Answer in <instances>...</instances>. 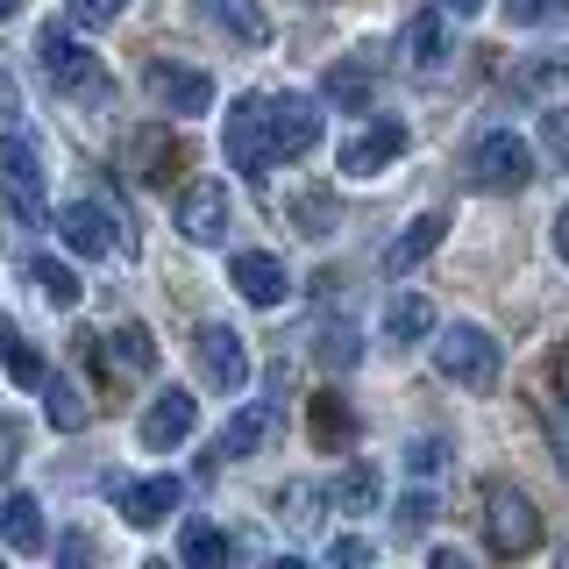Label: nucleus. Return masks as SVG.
<instances>
[{
	"instance_id": "f257e3e1",
	"label": "nucleus",
	"mask_w": 569,
	"mask_h": 569,
	"mask_svg": "<svg viewBox=\"0 0 569 569\" xmlns=\"http://www.w3.org/2000/svg\"><path fill=\"white\" fill-rule=\"evenodd\" d=\"M36 58H43V79L58 86V93H71V100H107L100 58H93V50H86L64 22H50L43 36H36Z\"/></svg>"
},
{
	"instance_id": "f03ea898",
	"label": "nucleus",
	"mask_w": 569,
	"mask_h": 569,
	"mask_svg": "<svg viewBox=\"0 0 569 569\" xmlns=\"http://www.w3.org/2000/svg\"><path fill=\"white\" fill-rule=\"evenodd\" d=\"M485 548L506 556V562L541 548V512H533V498L520 485H491L485 491Z\"/></svg>"
},
{
	"instance_id": "7ed1b4c3",
	"label": "nucleus",
	"mask_w": 569,
	"mask_h": 569,
	"mask_svg": "<svg viewBox=\"0 0 569 569\" xmlns=\"http://www.w3.org/2000/svg\"><path fill=\"white\" fill-rule=\"evenodd\" d=\"M435 363H441V378L462 385V391H491V385H498V342H491V328H477V320L441 328Z\"/></svg>"
},
{
	"instance_id": "20e7f679",
	"label": "nucleus",
	"mask_w": 569,
	"mask_h": 569,
	"mask_svg": "<svg viewBox=\"0 0 569 569\" xmlns=\"http://www.w3.org/2000/svg\"><path fill=\"white\" fill-rule=\"evenodd\" d=\"M228 164H236L249 186H263L278 164V150H271V121H263V93H242L236 107H228Z\"/></svg>"
},
{
	"instance_id": "39448f33",
	"label": "nucleus",
	"mask_w": 569,
	"mask_h": 569,
	"mask_svg": "<svg viewBox=\"0 0 569 569\" xmlns=\"http://www.w3.org/2000/svg\"><path fill=\"white\" fill-rule=\"evenodd\" d=\"M0 192H8L14 221L43 228L50 221V192H43V164H36V150L22 136H0Z\"/></svg>"
},
{
	"instance_id": "423d86ee",
	"label": "nucleus",
	"mask_w": 569,
	"mask_h": 569,
	"mask_svg": "<svg viewBox=\"0 0 569 569\" xmlns=\"http://www.w3.org/2000/svg\"><path fill=\"white\" fill-rule=\"evenodd\" d=\"M406 157V121H391V114H370V121H356V129L342 136V178H378L391 171Z\"/></svg>"
},
{
	"instance_id": "0eeeda50",
	"label": "nucleus",
	"mask_w": 569,
	"mask_h": 569,
	"mask_svg": "<svg viewBox=\"0 0 569 569\" xmlns=\"http://www.w3.org/2000/svg\"><path fill=\"white\" fill-rule=\"evenodd\" d=\"M470 178L485 192H527V178H533V150L512 129H491L485 142L470 150Z\"/></svg>"
},
{
	"instance_id": "6e6552de",
	"label": "nucleus",
	"mask_w": 569,
	"mask_h": 569,
	"mask_svg": "<svg viewBox=\"0 0 569 569\" xmlns=\"http://www.w3.org/2000/svg\"><path fill=\"white\" fill-rule=\"evenodd\" d=\"M192 363H200V378L213 391H242L249 385V342L228 328V320H207V328L192 335Z\"/></svg>"
},
{
	"instance_id": "1a4fd4ad",
	"label": "nucleus",
	"mask_w": 569,
	"mask_h": 569,
	"mask_svg": "<svg viewBox=\"0 0 569 569\" xmlns=\"http://www.w3.org/2000/svg\"><path fill=\"white\" fill-rule=\"evenodd\" d=\"M178 236H186L192 249L228 242V186L221 178H192V186L178 192Z\"/></svg>"
},
{
	"instance_id": "9d476101",
	"label": "nucleus",
	"mask_w": 569,
	"mask_h": 569,
	"mask_svg": "<svg viewBox=\"0 0 569 569\" xmlns=\"http://www.w3.org/2000/svg\"><path fill=\"white\" fill-rule=\"evenodd\" d=\"M58 236H64L71 257H114V249H129V228H121L107 207H93V200H71L58 213Z\"/></svg>"
},
{
	"instance_id": "9b49d317",
	"label": "nucleus",
	"mask_w": 569,
	"mask_h": 569,
	"mask_svg": "<svg viewBox=\"0 0 569 569\" xmlns=\"http://www.w3.org/2000/svg\"><path fill=\"white\" fill-rule=\"evenodd\" d=\"M263 121H271V150L278 157H307L320 142V100H307V93L263 100Z\"/></svg>"
},
{
	"instance_id": "f8f14e48",
	"label": "nucleus",
	"mask_w": 569,
	"mask_h": 569,
	"mask_svg": "<svg viewBox=\"0 0 569 569\" xmlns=\"http://www.w3.org/2000/svg\"><path fill=\"white\" fill-rule=\"evenodd\" d=\"M186 164H192V157H186V136H171L164 121H150V129L129 136V171L142 178V186H171Z\"/></svg>"
},
{
	"instance_id": "ddd939ff",
	"label": "nucleus",
	"mask_w": 569,
	"mask_h": 569,
	"mask_svg": "<svg viewBox=\"0 0 569 569\" xmlns=\"http://www.w3.org/2000/svg\"><path fill=\"white\" fill-rule=\"evenodd\" d=\"M192 427H200V399L171 385V391H157V399H150V413H142L136 435H142V449H178Z\"/></svg>"
},
{
	"instance_id": "4468645a",
	"label": "nucleus",
	"mask_w": 569,
	"mask_h": 569,
	"mask_svg": "<svg viewBox=\"0 0 569 569\" xmlns=\"http://www.w3.org/2000/svg\"><path fill=\"white\" fill-rule=\"evenodd\" d=\"M228 284L249 299V307H284V292H292V278H284V263L271 249H242V257H228Z\"/></svg>"
},
{
	"instance_id": "2eb2a0df",
	"label": "nucleus",
	"mask_w": 569,
	"mask_h": 569,
	"mask_svg": "<svg viewBox=\"0 0 569 569\" xmlns=\"http://www.w3.org/2000/svg\"><path fill=\"white\" fill-rule=\"evenodd\" d=\"M150 93H157L164 114H207V107H213V79L192 71V64H164V58H157L150 64Z\"/></svg>"
},
{
	"instance_id": "dca6fc26",
	"label": "nucleus",
	"mask_w": 569,
	"mask_h": 569,
	"mask_svg": "<svg viewBox=\"0 0 569 569\" xmlns=\"http://www.w3.org/2000/svg\"><path fill=\"white\" fill-rule=\"evenodd\" d=\"M278 427H284V406H278V399H249L242 413L221 427V441H213V456H228V462H236V456H257L263 441L278 435Z\"/></svg>"
},
{
	"instance_id": "f3484780",
	"label": "nucleus",
	"mask_w": 569,
	"mask_h": 569,
	"mask_svg": "<svg viewBox=\"0 0 569 569\" xmlns=\"http://www.w3.org/2000/svg\"><path fill=\"white\" fill-rule=\"evenodd\" d=\"M178 498H186V485L178 477H136V485H114V506L129 527H157L178 512Z\"/></svg>"
},
{
	"instance_id": "a211bd4d",
	"label": "nucleus",
	"mask_w": 569,
	"mask_h": 569,
	"mask_svg": "<svg viewBox=\"0 0 569 569\" xmlns=\"http://www.w3.org/2000/svg\"><path fill=\"white\" fill-rule=\"evenodd\" d=\"M399 50H406L413 71H441V64H449V8H420L413 22H406Z\"/></svg>"
},
{
	"instance_id": "6ab92c4d",
	"label": "nucleus",
	"mask_w": 569,
	"mask_h": 569,
	"mask_svg": "<svg viewBox=\"0 0 569 569\" xmlns=\"http://www.w3.org/2000/svg\"><path fill=\"white\" fill-rule=\"evenodd\" d=\"M307 435H313L320 456H342L356 441V413H349L342 391H313V399H307Z\"/></svg>"
},
{
	"instance_id": "aec40b11",
	"label": "nucleus",
	"mask_w": 569,
	"mask_h": 569,
	"mask_svg": "<svg viewBox=\"0 0 569 569\" xmlns=\"http://www.w3.org/2000/svg\"><path fill=\"white\" fill-rule=\"evenodd\" d=\"M200 14L228 36V43H242V50H263V43H271V14H263L257 0H200Z\"/></svg>"
},
{
	"instance_id": "412c9836",
	"label": "nucleus",
	"mask_w": 569,
	"mask_h": 569,
	"mask_svg": "<svg viewBox=\"0 0 569 569\" xmlns=\"http://www.w3.org/2000/svg\"><path fill=\"white\" fill-rule=\"evenodd\" d=\"M441 236H449V213H420V221L406 228V236H391V249H385V271H391V278H406L413 263H427V257L441 249Z\"/></svg>"
},
{
	"instance_id": "4be33fe9",
	"label": "nucleus",
	"mask_w": 569,
	"mask_h": 569,
	"mask_svg": "<svg viewBox=\"0 0 569 569\" xmlns=\"http://www.w3.org/2000/svg\"><path fill=\"white\" fill-rule=\"evenodd\" d=\"M0 541H8L14 556H36V548H43V506H36L29 491L0 498Z\"/></svg>"
},
{
	"instance_id": "5701e85b",
	"label": "nucleus",
	"mask_w": 569,
	"mask_h": 569,
	"mask_svg": "<svg viewBox=\"0 0 569 569\" xmlns=\"http://www.w3.org/2000/svg\"><path fill=\"white\" fill-rule=\"evenodd\" d=\"M100 342H107V356H114L129 378H150V370H157V342H150V328H142V320H121V328L100 335Z\"/></svg>"
},
{
	"instance_id": "b1692460",
	"label": "nucleus",
	"mask_w": 569,
	"mask_h": 569,
	"mask_svg": "<svg viewBox=\"0 0 569 569\" xmlns=\"http://www.w3.org/2000/svg\"><path fill=\"white\" fill-rule=\"evenodd\" d=\"M0 370H8L14 385H29V391L50 378V370H43V356H36V342H29L22 328H14V320H0Z\"/></svg>"
},
{
	"instance_id": "393cba45",
	"label": "nucleus",
	"mask_w": 569,
	"mask_h": 569,
	"mask_svg": "<svg viewBox=\"0 0 569 569\" xmlns=\"http://www.w3.org/2000/svg\"><path fill=\"white\" fill-rule=\"evenodd\" d=\"M385 335H391V342H427V335H435V307H427V299L420 292H399V299H391V307H385Z\"/></svg>"
},
{
	"instance_id": "a878e982",
	"label": "nucleus",
	"mask_w": 569,
	"mask_h": 569,
	"mask_svg": "<svg viewBox=\"0 0 569 569\" xmlns=\"http://www.w3.org/2000/svg\"><path fill=\"white\" fill-rule=\"evenodd\" d=\"M43 399H50V427H58V435H79V427L93 420V406H86V391L71 378H43Z\"/></svg>"
},
{
	"instance_id": "bb28decb",
	"label": "nucleus",
	"mask_w": 569,
	"mask_h": 569,
	"mask_svg": "<svg viewBox=\"0 0 569 569\" xmlns=\"http://www.w3.org/2000/svg\"><path fill=\"white\" fill-rule=\"evenodd\" d=\"M178 556H186L192 569H221L228 562V533L213 520H186V533H178Z\"/></svg>"
},
{
	"instance_id": "cd10ccee",
	"label": "nucleus",
	"mask_w": 569,
	"mask_h": 569,
	"mask_svg": "<svg viewBox=\"0 0 569 569\" xmlns=\"http://www.w3.org/2000/svg\"><path fill=\"white\" fill-rule=\"evenodd\" d=\"M29 278L43 284L50 307H79V292H86V284L71 278V263H58V257H36V263H29Z\"/></svg>"
},
{
	"instance_id": "c85d7f7f",
	"label": "nucleus",
	"mask_w": 569,
	"mask_h": 569,
	"mask_svg": "<svg viewBox=\"0 0 569 569\" xmlns=\"http://www.w3.org/2000/svg\"><path fill=\"white\" fill-rule=\"evenodd\" d=\"M278 520L292 533H313L320 527V485H284L278 491Z\"/></svg>"
},
{
	"instance_id": "c756f323",
	"label": "nucleus",
	"mask_w": 569,
	"mask_h": 569,
	"mask_svg": "<svg viewBox=\"0 0 569 569\" xmlns=\"http://www.w3.org/2000/svg\"><path fill=\"white\" fill-rule=\"evenodd\" d=\"M313 356H320L328 370H356L363 342H356V328H349V320H328V328H320V342H313Z\"/></svg>"
},
{
	"instance_id": "7c9ffc66",
	"label": "nucleus",
	"mask_w": 569,
	"mask_h": 569,
	"mask_svg": "<svg viewBox=\"0 0 569 569\" xmlns=\"http://www.w3.org/2000/svg\"><path fill=\"white\" fill-rule=\"evenodd\" d=\"M498 8H506L512 29H556V22H569V0H498Z\"/></svg>"
},
{
	"instance_id": "2f4dec72",
	"label": "nucleus",
	"mask_w": 569,
	"mask_h": 569,
	"mask_svg": "<svg viewBox=\"0 0 569 569\" xmlns=\"http://www.w3.org/2000/svg\"><path fill=\"white\" fill-rule=\"evenodd\" d=\"M335 506H342V512H370V506H378V470H370V462L342 470V485H335Z\"/></svg>"
},
{
	"instance_id": "473e14b6",
	"label": "nucleus",
	"mask_w": 569,
	"mask_h": 569,
	"mask_svg": "<svg viewBox=\"0 0 569 569\" xmlns=\"http://www.w3.org/2000/svg\"><path fill=\"white\" fill-rule=\"evenodd\" d=\"M328 100L335 107H370V71L363 64H335L328 71Z\"/></svg>"
},
{
	"instance_id": "72a5a7b5",
	"label": "nucleus",
	"mask_w": 569,
	"mask_h": 569,
	"mask_svg": "<svg viewBox=\"0 0 569 569\" xmlns=\"http://www.w3.org/2000/svg\"><path fill=\"white\" fill-rule=\"evenodd\" d=\"M441 470H449V441L427 435V441H413V449H406V477H420V485H427V477H441Z\"/></svg>"
},
{
	"instance_id": "f704fd0d",
	"label": "nucleus",
	"mask_w": 569,
	"mask_h": 569,
	"mask_svg": "<svg viewBox=\"0 0 569 569\" xmlns=\"http://www.w3.org/2000/svg\"><path fill=\"white\" fill-rule=\"evenodd\" d=\"M64 8H71V22H79V29H107V22L129 14V0H64Z\"/></svg>"
},
{
	"instance_id": "c9c22d12",
	"label": "nucleus",
	"mask_w": 569,
	"mask_h": 569,
	"mask_svg": "<svg viewBox=\"0 0 569 569\" xmlns=\"http://www.w3.org/2000/svg\"><path fill=\"white\" fill-rule=\"evenodd\" d=\"M541 150L569 171V114H562V107H556V114H541Z\"/></svg>"
},
{
	"instance_id": "e433bc0d",
	"label": "nucleus",
	"mask_w": 569,
	"mask_h": 569,
	"mask_svg": "<svg viewBox=\"0 0 569 569\" xmlns=\"http://www.w3.org/2000/svg\"><path fill=\"white\" fill-rule=\"evenodd\" d=\"M292 221H307V236H328V228H335V207L320 200V192H307V200H292Z\"/></svg>"
},
{
	"instance_id": "4c0bfd02",
	"label": "nucleus",
	"mask_w": 569,
	"mask_h": 569,
	"mask_svg": "<svg viewBox=\"0 0 569 569\" xmlns=\"http://www.w3.org/2000/svg\"><path fill=\"white\" fill-rule=\"evenodd\" d=\"M370 556H378V548H370L363 533H342V541L328 548V562H349V569H356V562H370Z\"/></svg>"
},
{
	"instance_id": "58836bf2",
	"label": "nucleus",
	"mask_w": 569,
	"mask_h": 569,
	"mask_svg": "<svg viewBox=\"0 0 569 569\" xmlns=\"http://www.w3.org/2000/svg\"><path fill=\"white\" fill-rule=\"evenodd\" d=\"M427 520H435V498H427V491H413V498L399 506V527L413 533V527H427Z\"/></svg>"
},
{
	"instance_id": "ea45409f",
	"label": "nucleus",
	"mask_w": 569,
	"mask_h": 569,
	"mask_svg": "<svg viewBox=\"0 0 569 569\" xmlns=\"http://www.w3.org/2000/svg\"><path fill=\"white\" fill-rule=\"evenodd\" d=\"M548 378H556V406L569 413V356H556V370H548Z\"/></svg>"
},
{
	"instance_id": "a19ab883",
	"label": "nucleus",
	"mask_w": 569,
	"mask_h": 569,
	"mask_svg": "<svg viewBox=\"0 0 569 569\" xmlns=\"http://www.w3.org/2000/svg\"><path fill=\"white\" fill-rule=\"evenodd\" d=\"M0 114H22V93H14V79L0 71Z\"/></svg>"
},
{
	"instance_id": "79ce46f5",
	"label": "nucleus",
	"mask_w": 569,
	"mask_h": 569,
	"mask_svg": "<svg viewBox=\"0 0 569 569\" xmlns=\"http://www.w3.org/2000/svg\"><path fill=\"white\" fill-rule=\"evenodd\" d=\"M556 257H562V263H569V207H562V213H556Z\"/></svg>"
},
{
	"instance_id": "37998d69",
	"label": "nucleus",
	"mask_w": 569,
	"mask_h": 569,
	"mask_svg": "<svg viewBox=\"0 0 569 569\" xmlns=\"http://www.w3.org/2000/svg\"><path fill=\"white\" fill-rule=\"evenodd\" d=\"M435 8H449V14H477L485 0H435Z\"/></svg>"
},
{
	"instance_id": "c03bdc74",
	"label": "nucleus",
	"mask_w": 569,
	"mask_h": 569,
	"mask_svg": "<svg viewBox=\"0 0 569 569\" xmlns=\"http://www.w3.org/2000/svg\"><path fill=\"white\" fill-rule=\"evenodd\" d=\"M8 462H14V435L0 427V477H8Z\"/></svg>"
},
{
	"instance_id": "a18cd8bd",
	"label": "nucleus",
	"mask_w": 569,
	"mask_h": 569,
	"mask_svg": "<svg viewBox=\"0 0 569 569\" xmlns=\"http://www.w3.org/2000/svg\"><path fill=\"white\" fill-rule=\"evenodd\" d=\"M14 8H22V0H0V22H8V14H14Z\"/></svg>"
}]
</instances>
